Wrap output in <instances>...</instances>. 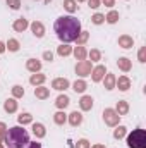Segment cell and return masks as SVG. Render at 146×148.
I'll use <instances>...</instances> for the list:
<instances>
[{
    "instance_id": "9c48e42d",
    "label": "cell",
    "mask_w": 146,
    "mask_h": 148,
    "mask_svg": "<svg viewBox=\"0 0 146 148\" xmlns=\"http://www.w3.org/2000/svg\"><path fill=\"white\" fill-rule=\"evenodd\" d=\"M117 86H119L122 91H126V90H129V86H131V81H129L126 76H122V77H119V81H117Z\"/></svg>"
},
{
    "instance_id": "4316f807",
    "label": "cell",
    "mask_w": 146,
    "mask_h": 148,
    "mask_svg": "<svg viewBox=\"0 0 146 148\" xmlns=\"http://www.w3.org/2000/svg\"><path fill=\"white\" fill-rule=\"evenodd\" d=\"M53 119H55L57 124H64V122H65V114H64V112H57Z\"/></svg>"
},
{
    "instance_id": "4dcf8cb0",
    "label": "cell",
    "mask_w": 146,
    "mask_h": 148,
    "mask_svg": "<svg viewBox=\"0 0 146 148\" xmlns=\"http://www.w3.org/2000/svg\"><path fill=\"white\" fill-rule=\"evenodd\" d=\"M69 53H71V47H67V45L59 47V55H69Z\"/></svg>"
},
{
    "instance_id": "f6af8a7d",
    "label": "cell",
    "mask_w": 146,
    "mask_h": 148,
    "mask_svg": "<svg viewBox=\"0 0 146 148\" xmlns=\"http://www.w3.org/2000/svg\"><path fill=\"white\" fill-rule=\"evenodd\" d=\"M93 148H105V147H102V145H96V147H93Z\"/></svg>"
},
{
    "instance_id": "f35d334b",
    "label": "cell",
    "mask_w": 146,
    "mask_h": 148,
    "mask_svg": "<svg viewBox=\"0 0 146 148\" xmlns=\"http://www.w3.org/2000/svg\"><path fill=\"white\" fill-rule=\"evenodd\" d=\"M145 53H146V50L141 48V50H139V60H141V62H145Z\"/></svg>"
},
{
    "instance_id": "ba28073f",
    "label": "cell",
    "mask_w": 146,
    "mask_h": 148,
    "mask_svg": "<svg viewBox=\"0 0 146 148\" xmlns=\"http://www.w3.org/2000/svg\"><path fill=\"white\" fill-rule=\"evenodd\" d=\"M105 76V67L103 66H98L93 69V81H102V77Z\"/></svg>"
},
{
    "instance_id": "d6986e66",
    "label": "cell",
    "mask_w": 146,
    "mask_h": 148,
    "mask_svg": "<svg viewBox=\"0 0 146 148\" xmlns=\"http://www.w3.org/2000/svg\"><path fill=\"white\" fill-rule=\"evenodd\" d=\"M33 133L36 134L38 138H43V136H45V127H43V124H33Z\"/></svg>"
},
{
    "instance_id": "e0dca14e",
    "label": "cell",
    "mask_w": 146,
    "mask_h": 148,
    "mask_svg": "<svg viewBox=\"0 0 146 148\" xmlns=\"http://www.w3.org/2000/svg\"><path fill=\"white\" fill-rule=\"evenodd\" d=\"M55 103H57V107H59V109H65V107L69 105V98H67L65 95H60V97L57 98V102H55Z\"/></svg>"
},
{
    "instance_id": "4fadbf2b",
    "label": "cell",
    "mask_w": 146,
    "mask_h": 148,
    "mask_svg": "<svg viewBox=\"0 0 146 148\" xmlns=\"http://www.w3.org/2000/svg\"><path fill=\"white\" fill-rule=\"evenodd\" d=\"M35 95H36L38 98H48L50 91H48V88H43V86H40V88H35Z\"/></svg>"
},
{
    "instance_id": "f546056e",
    "label": "cell",
    "mask_w": 146,
    "mask_h": 148,
    "mask_svg": "<svg viewBox=\"0 0 146 148\" xmlns=\"http://www.w3.org/2000/svg\"><path fill=\"white\" fill-rule=\"evenodd\" d=\"M12 95H14L16 98H19V97L24 95V90H23L21 86H14V88H12Z\"/></svg>"
},
{
    "instance_id": "e575fe53",
    "label": "cell",
    "mask_w": 146,
    "mask_h": 148,
    "mask_svg": "<svg viewBox=\"0 0 146 148\" xmlns=\"http://www.w3.org/2000/svg\"><path fill=\"white\" fill-rule=\"evenodd\" d=\"M89 57H91V60H98L100 59V52L98 50H91L89 52Z\"/></svg>"
},
{
    "instance_id": "d4e9b609",
    "label": "cell",
    "mask_w": 146,
    "mask_h": 148,
    "mask_svg": "<svg viewBox=\"0 0 146 148\" xmlns=\"http://www.w3.org/2000/svg\"><path fill=\"white\" fill-rule=\"evenodd\" d=\"M74 90H76V93H83L86 90V83L84 81H76L74 83Z\"/></svg>"
},
{
    "instance_id": "7bdbcfd3",
    "label": "cell",
    "mask_w": 146,
    "mask_h": 148,
    "mask_svg": "<svg viewBox=\"0 0 146 148\" xmlns=\"http://www.w3.org/2000/svg\"><path fill=\"white\" fill-rule=\"evenodd\" d=\"M103 3L108 5V7H112V5H113V0H103Z\"/></svg>"
},
{
    "instance_id": "ffe728a7",
    "label": "cell",
    "mask_w": 146,
    "mask_h": 148,
    "mask_svg": "<svg viewBox=\"0 0 146 148\" xmlns=\"http://www.w3.org/2000/svg\"><path fill=\"white\" fill-rule=\"evenodd\" d=\"M74 55H76V59H77V60H84V57H86V50L79 45V47L74 50Z\"/></svg>"
},
{
    "instance_id": "f1b7e54d",
    "label": "cell",
    "mask_w": 146,
    "mask_h": 148,
    "mask_svg": "<svg viewBox=\"0 0 146 148\" xmlns=\"http://www.w3.org/2000/svg\"><path fill=\"white\" fill-rule=\"evenodd\" d=\"M7 47H9V50H10V52H16V50H19V43H17L16 40H9Z\"/></svg>"
},
{
    "instance_id": "83f0119b",
    "label": "cell",
    "mask_w": 146,
    "mask_h": 148,
    "mask_svg": "<svg viewBox=\"0 0 146 148\" xmlns=\"http://www.w3.org/2000/svg\"><path fill=\"white\" fill-rule=\"evenodd\" d=\"M117 19H119V14L115 12V10H112L108 16H107V21H108L110 24H113V23H117Z\"/></svg>"
},
{
    "instance_id": "60d3db41",
    "label": "cell",
    "mask_w": 146,
    "mask_h": 148,
    "mask_svg": "<svg viewBox=\"0 0 146 148\" xmlns=\"http://www.w3.org/2000/svg\"><path fill=\"white\" fill-rule=\"evenodd\" d=\"M43 57H45L46 60H52V59H53V55H52V52H45V55H43Z\"/></svg>"
},
{
    "instance_id": "52a82bcc",
    "label": "cell",
    "mask_w": 146,
    "mask_h": 148,
    "mask_svg": "<svg viewBox=\"0 0 146 148\" xmlns=\"http://www.w3.org/2000/svg\"><path fill=\"white\" fill-rule=\"evenodd\" d=\"M31 29H33L35 36H38V38H41V36H43V33H45V28H43V24H41V23H38V21H35V23L31 24Z\"/></svg>"
},
{
    "instance_id": "44dd1931",
    "label": "cell",
    "mask_w": 146,
    "mask_h": 148,
    "mask_svg": "<svg viewBox=\"0 0 146 148\" xmlns=\"http://www.w3.org/2000/svg\"><path fill=\"white\" fill-rule=\"evenodd\" d=\"M113 84H115V77H113V74H107V77H105V88H107V90H112Z\"/></svg>"
},
{
    "instance_id": "b9f144b4",
    "label": "cell",
    "mask_w": 146,
    "mask_h": 148,
    "mask_svg": "<svg viewBox=\"0 0 146 148\" xmlns=\"http://www.w3.org/2000/svg\"><path fill=\"white\" fill-rule=\"evenodd\" d=\"M3 134H5V124H2V122H0V138H2Z\"/></svg>"
},
{
    "instance_id": "74e56055",
    "label": "cell",
    "mask_w": 146,
    "mask_h": 148,
    "mask_svg": "<svg viewBox=\"0 0 146 148\" xmlns=\"http://www.w3.org/2000/svg\"><path fill=\"white\" fill-rule=\"evenodd\" d=\"M88 2H89V7H93V9H96L100 5V0H88Z\"/></svg>"
},
{
    "instance_id": "3957f363",
    "label": "cell",
    "mask_w": 146,
    "mask_h": 148,
    "mask_svg": "<svg viewBox=\"0 0 146 148\" xmlns=\"http://www.w3.org/2000/svg\"><path fill=\"white\" fill-rule=\"evenodd\" d=\"M129 148H146V133L145 129H134L127 136Z\"/></svg>"
},
{
    "instance_id": "484cf974",
    "label": "cell",
    "mask_w": 146,
    "mask_h": 148,
    "mask_svg": "<svg viewBox=\"0 0 146 148\" xmlns=\"http://www.w3.org/2000/svg\"><path fill=\"white\" fill-rule=\"evenodd\" d=\"M124 134H126V127H124V126H119V127L115 129V133H113V136H115L117 140L124 138Z\"/></svg>"
},
{
    "instance_id": "1f68e13d",
    "label": "cell",
    "mask_w": 146,
    "mask_h": 148,
    "mask_svg": "<svg viewBox=\"0 0 146 148\" xmlns=\"http://www.w3.org/2000/svg\"><path fill=\"white\" fill-rule=\"evenodd\" d=\"M19 122H21V124H28V122H31V115H29V114H23V115H19Z\"/></svg>"
},
{
    "instance_id": "836d02e7",
    "label": "cell",
    "mask_w": 146,
    "mask_h": 148,
    "mask_svg": "<svg viewBox=\"0 0 146 148\" xmlns=\"http://www.w3.org/2000/svg\"><path fill=\"white\" fill-rule=\"evenodd\" d=\"M103 19H105V17H103L102 14H95V16H93V23H95V24H102Z\"/></svg>"
},
{
    "instance_id": "8992f818",
    "label": "cell",
    "mask_w": 146,
    "mask_h": 148,
    "mask_svg": "<svg viewBox=\"0 0 146 148\" xmlns=\"http://www.w3.org/2000/svg\"><path fill=\"white\" fill-rule=\"evenodd\" d=\"M67 86H69V81H67V79H64V77L53 79V83H52V88H55V90H65Z\"/></svg>"
},
{
    "instance_id": "9a60e30c",
    "label": "cell",
    "mask_w": 146,
    "mask_h": 148,
    "mask_svg": "<svg viewBox=\"0 0 146 148\" xmlns=\"http://www.w3.org/2000/svg\"><path fill=\"white\" fill-rule=\"evenodd\" d=\"M26 67L29 69V71H40V67H41V62L40 60H35V59H31V60H28V64H26Z\"/></svg>"
},
{
    "instance_id": "5b68a950",
    "label": "cell",
    "mask_w": 146,
    "mask_h": 148,
    "mask_svg": "<svg viewBox=\"0 0 146 148\" xmlns=\"http://www.w3.org/2000/svg\"><path fill=\"white\" fill-rule=\"evenodd\" d=\"M103 117H105V122L108 124V126H115L117 122H119V114L115 110H112V109H107V110L103 112Z\"/></svg>"
},
{
    "instance_id": "2e32d148",
    "label": "cell",
    "mask_w": 146,
    "mask_h": 148,
    "mask_svg": "<svg viewBox=\"0 0 146 148\" xmlns=\"http://www.w3.org/2000/svg\"><path fill=\"white\" fill-rule=\"evenodd\" d=\"M3 109H5L7 112H16V109H17V102H16L14 98H10V100H7V102H5Z\"/></svg>"
},
{
    "instance_id": "6da1fadb",
    "label": "cell",
    "mask_w": 146,
    "mask_h": 148,
    "mask_svg": "<svg viewBox=\"0 0 146 148\" xmlns=\"http://www.w3.org/2000/svg\"><path fill=\"white\" fill-rule=\"evenodd\" d=\"M53 29L64 43H71V41H76L77 36L81 35V23L74 16H64L55 21Z\"/></svg>"
},
{
    "instance_id": "ac0fdd59",
    "label": "cell",
    "mask_w": 146,
    "mask_h": 148,
    "mask_svg": "<svg viewBox=\"0 0 146 148\" xmlns=\"http://www.w3.org/2000/svg\"><path fill=\"white\" fill-rule=\"evenodd\" d=\"M117 66L122 69V71H129L131 69V62H129V59H119V62H117Z\"/></svg>"
},
{
    "instance_id": "8d00e7d4",
    "label": "cell",
    "mask_w": 146,
    "mask_h": 148,
    "mask_svg": "<svg viewBox=\"0 0 146 148\" xmlns=\"http://www.w3.org/2000/svg\"><path fill=\"white\" fill-rule=\"evenodd\" d=\"M86 40H88V33H83V35H79V36H77V43H79V45H83Z\"/></svg>"
},
{
    "instance_id": "d590c367",
    "label": "cell",
    "mask_w": 146,
    "mask_h": 148,
    "mask_svg": "<svg viewBox=\"0 0 146 148\" xmlns=\"http://www.w3.org/2000/svg\"><path fill=\"white\" fill-rule=\"evenodd\" d=\"M76 148H89V143H88L86 140H81V141H77Z\"/></svg>"
},
{
    "instance_id": "cb8c5ba5",
    "label": "cell",
    "mask_w": 146,
    "mask_h": 148,
    "mask_svg": "<svg viewBox=\"0 0 146 148\" xmlns=\"http://www.w3.org/2000/svg\"><path fill=\"white\" fill-rule=\"evenodd\" d=\"M64 7H65L69 12H76V9H77V5H76L74 0H64Z\"/></svg>"
},
{
    "instance_id": "7a4b0ae2",
    "label": "cell",
    "mask_w": 146,
    "mask_h": 148,
    "mask_svg": "<svg viewBox=\"0 0 146 148\" xmlns=\"http://www.w3.org/2000/svg\"><path fill=\"white\" fill-rule=\"evenodd\" d=\"M3 143L9 148H26L29 143V134L24 127L14 126L3 134Z\"/></svg>"
},
{
    "instance_id": "ab89813d",
    "label": "cell",
    "mask_w": 146,
    "mask_h": 148,
    "mask_svg": "<svg viewBox=\"0 0 146 148\" xmlns=\"http://www.w3.org/2000/svg\"><path fill=\"white\" fill-rule=\"evenodd\" d=\"M26 148H41V145L35 141V143H28V147H26Z\"/></svg>"
},
{
    "instance_id": "bcb514c9",
    "label": "cell",
    "mask_w": 146,
    "mask_h": 148,
    "mask_svg": "<svg viewBox=\"0 0 146 148\" xmlns=\"http://www.w3.org/2000/svg\"><path fill=\"white\" fill-rule=\"evenodd\" d=\"M77 2H83V0H77Z\"/></svg>"
},
{
    "instance_id": "5bb4252c",
    "label": "cell",
    "mask_w": 146,
    "mask_h": 148,
    "mask_svg": "<svg viewBox=\"0 0 146 148\" xmlns=\"http://www.w3.org/2000/svg\"><path fill=\"white\" fill-rule=\"evenodd\" d=\"M28 28V21L26 19H17L16 23H14V29L16 31H24Z\"/></svg>"
},
{
    "instance_id": "7c38bea8",
    "label": "cell",
    "mask_w": 146,
    "mask_h": 148,
    "mask_svg": "<svg viewBox=\"0 0 146 148\" xmlns=\"http://www.w3.org/2000/svg\"><path fill=\"white\" fill-rule=\"evenodd\" d=\"M81 121H83V115H81L79 112H72V114H71V117H69V122H71L72 126H79V124H81Z\"/></svg>"
},
{
    "instance_id": "603a6c76",
    "label": "cell",
    "mask_w": 146,
    "mask_h": 148,
    "mask_svg": "<svg viewBox=\"0 0 146 148\" xmlns=\"http://www.w3.org/2000/svg\"><path fill=\"white\" fill-rule=\"evenodd\" d=\"M127 110H129L127 103H126V102H119V105H117V114H119V115H124V114H127Z\"/></svg>"
},
{
    "instance_id": "ee69618b",
    "label": "cell",
    "mask_w": 146,
    "mask_h": 148,
    "mask_svg": "<svg viewBox=\"0 0 146 148\" xmlns=\"http://www.w3.org/2000/svg\"><path fill=\"white\" fill-rule=\"evenodd\" d=\"M3 50H5V47H3V43H2V41H0V53H2V52H3Z\"/></svg>"
},
{
    "instance_id": "d6a6232c",
    "label": "cell",
    "mask_w": 146,
    "mask_h": 148,
    "mask_svg": "<svg viewBox=\"0 0 146 148\" xmlns=\"http://www.w3.org/2000/svg\"><path fill=\"white\" fill-rule=\"evenodd\" d=\"M7 5H9L10 9H19V7H21V2H19V0H7Z\"/></svg>"
},
{
    "instance_id": "30bf717a",
    "label": "cell",
    "mask_w": 146,
    "mask_h": 148,
    "mask_svg": "<svg viewBox=\"0 0 146 148\" xmlns=\"http://www.w3.org/2000/svg\"><path fill=\"white\" fill-rule=\"evenodd\" d=\"M93 107V98L91 97H83L81 98V109L83 110H89Z\"/></svg>"
},
{
    "instance_id": "7402d4cb",
    "label": "cell",
    "mask_w": 146,
    "mask_h": 148,
    "mask_svg": "<svg viewBox=\"0 0 146 148\" xmlns=\"http://www.w3.org/2000/svg\"><path fill=\"white\" fill-rule=\"evenodd\" d=\"M29 81H31V84H41V83L45 81V76H43V74H33Z\"/></svg>"
},
{
    "instance_id": "277c9868",
    "label": "cell",
    "mask_w": 146,
    "mask_h": 148,
    "mask_svg": "<svg viewBox=\"0 0 146 148\" xmlns=\"http://www.w3.org/2000/svg\"><path fill=\"white\" fill-rule=\"evenodd\" d=\"M76 73L79 76H88L91 74V62L89 60H81L77 66H76Z\"/></svg>"
},
{
    "instance_id": "8fae6325",
    "label": "cell",
    "mask_w": 146,
    "mask_h": 148,
    "mask_svg": "<svg viewBox=\"0 0 146 148\" xmlns=\"http://www.w3.org/2000/svg\"><path fill=\"white\" fill-rule=\"evenodd\" d=\"M119 45L122 48H131L132 47V38L131 36H120L119 38Z\"/></svg>"
}]
</instances>
